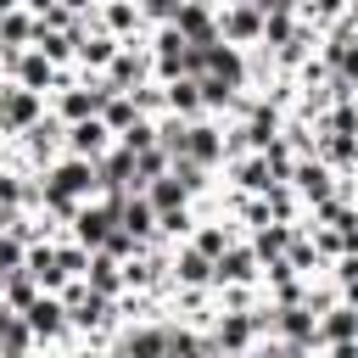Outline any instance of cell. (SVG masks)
<instances>
[{
  "label": "cell",
  "mask_w": 358,
  "mask_h": 358,
  "mask_svg": "<svg viewBox=\"0 0 358 358\" xmlns=\"http://www.w3.org/2000/svg\"><path fill=\"white\" fill-rule=\"evenodd\" d=\"M39 112H45V101L34 90H22V84H6L0 90V134H28L39 123Z\"/></svg>",
  "instance_id": "cell-1"
},
{
  "label": "cell",
  "mask_w": 358,
  "mask_h": 358,
  "mask_svg": "<svg viewBox=\"0 0 358 358\" xmlns=\"http://www.w3.org/2000/svg\"><path fill=\"white\" fill-rule=\"evenodd\" d=\"M218 39L235 45V50H241V45H257V39H263V11H257L252 0L224 6V11H218Z\"/></svg>",
  "instance_id": "cell-2"
},
{
  "label": "cell",
  "mask_w": 358,
  "mask_h": 358,
  "mask_svg": "<svg viewBox=\"0 0 358 358\" xmlns=\"http://www.w3.org/2000/svg\"><path fill=\"white\" fill-rule=\"evenodd\" d=\"M173 162H190V168H201V173H207L213 162H224V134H218L213 123H201V117H196V123L185 129V145H179V157H173Z\"/></svg>",
  "instance_id": "cell-3"
},
{
  "label": "cell",
  "mask_w": 358,
  "mask_h": 358,
  "mask_svg": "<svg viewBox=\"0 0 358 358\" xmlns=\"http://www.w3.org/2000/svg\"><path fill=\"white\" fill-rule=\"evenodd\" d=\"M173 28L190 39V45H213L218 39V0H185L173 11Z\"/></svg>",
  "instance_id": "cell-4"
},
{
  "label": "cell",
  "mask_w": 358,
  "mask_h": 358,
  "mask_svg": "<svg viewBox=\"0 0 358 358\" xmlns=\"http://www.w3.org/2000/svg\"><path fill=\"white\" fill-rule=\"evenodd\" d=\"M112 229H117V213H112V207H90V201H84V207L73 213V241H78L84 252H101V246L112 241Z\"/></svg>",
  "instance_id": "cell-5"
},
{
  "label": "cell",
  "mask_w": 358,
  "mask_h": 358,
  "mask_svg": "<svg viewBox=\"0 0 358 358\" xmlns=\"http://www.w3.org/2000/svg\"><path fill=\"white\" fill-rule=\"evenodd\" d=\"M62 302H67V324H78V330H101V324L112 319V313H106L112 296H101V291H90V285H73Z\"/></svg>",
  "instance_id": "cell-6"
},
{
  "label": "cell",
  "mask_w": 358,
  "mask_h": 358,
  "mask_svg": "<svg viewBox=\"0 0 358 358\" xmlns=\"http://www.w3.org/2000/svg\"><path fill=\"white\" fill-rule=\"evenodd\" d=\"M106 145H112V129H106V117L67 123V151H73V157H84V162H101V157H106Z\"/></svg>",
  "instance_id": "cell-7"
},
{
  "label": "cell",
  "mask_w": 358,
  "mask_h": 358,
  "mask_svg": "<svg viewBox=\"0 0 358 358\" xmlns=\"http://www.w3.org/2000/svg\"><path fill=\"white\" fill-rule=\"evenodd\" d=\"M257 330H263V313H229L213 341H218L224 358H241V352H252V336H257Z\"/></svg>",
  "instance_id": "cell-8"
},
{
  "label": "cell",
  "mask_w": 358,
  "mask_h": 358,
  "mask_svg": "<svg viewBox=\"0 0 358 358\" xmlns=\"http://www.w3.org/2000/svg\"><path fill=\"white\" fill-rule=\"evenodd\" d=\"M22 319H28V330H34L39 341H50V336H62V330H67V302H62L56 291H45Z\"/></svg>",
  "instance_id": "cell-9"
},
{
  "label": "cell",
  "mask_w": 358,
  "mask_h": 358,
  "mask_svg": "<svg viewBox=\"0 0 358 358\" xmlns=\"http://www.w3.org/2000/svg\"><path fill=\"white\" fill-rule=\"evenodd\" d=\"M140 196L151 201V213H157V218H168V213H185V196H190V190H185V179H179V173H162V179H151Z\"/></svg>",
  "instance_id": "cell-10"
},
{
  "label": "cell",
  "mask_w": 358,
  "mask_h": 358,
  "mask_svg": "<svg viewBox=\"0 0 358 358\" xmlns=\"http://www.w3.org/2000/svg\"><path fill=\"white\" fill-rule=\"evenodd\" d=\"M213 280H218V285H246V280H257V252H252V246H229V252L213 263Z\"/></svg>",
  "instance_id": "cell-11"
},
{
  "label": "cell",
  "mask_w": 358,
  "mask_h": 358,
  "mask_svg": "<svg viewBox=\"0 0 358 358\" xmlns=\"http://www.w3.org/2000/svg\"><path fill=\"white\" fill-rule=\"evenodd\" d=\"M34 341H39V336L28 330V319L11 313V308H0V358H28Z\"/></svg>",
  "instance_id": "cell-12"
},
{
  "label": "cell",
  "mask_w": 358,
  "mask_h": 358,
  "mask_svg": "<svg viewBox=\"0 0 358 358\" xmlns=\"http://www.w3.org/2000/svg\"><path fill=\"white\" fill-rule=\"evenodd\" d=\"M17 84L34 90V95L50 90V84H56V62H50L45 50H22V56H17Z\"/></svg>",
  "instance_id": "cell-13"
},
{
  "label": "cell",
  "mask_w": 358,
  "mask_h": 358,
  "mask_svg": "<svg viewBox=\"0 0 358 358\" xmlns=\"http://www.w3.org/2000/svg\"><path fill=\"white\" fill-rule=\"evenodd\" d=\"M319 341H330V347H347V341H358V313L341 302V308H330L324 319H319Z\"/></svg>",
  "instance_id": "cell-14"
},
{
  "label": "cell",
  "mask_w": 358,
  "mask_h": 358,
  "mask_svg": "<svg viewBox=\"0 0 358 358\" xmlns=\"http://www.w3.org/2000/svg\"><path fill=\"white\" fill-rule=\"evenodd\" d=\"M157 56H134V50H117L112 56V73H106V84L117 90V95H129V84H140V73L151 67Z\"/></svg>",
  "instance_id": "cell-15"
},
{
  "label": "cell",
  "mask_w": 358,
  "mask_h": 358,
  "mask_svg": "<svg viewBox=\"0 0 358 358\" xmlns=\"http://www.w3.org/2000/svg\"><path fill=\"white\" fill-rule=\"evenodd\" d=\"M162 101H168V106H173V117H185V123H196V112H207V106H201V84H196V78H173Z\"/></svg>",
  "instance_id": "cell-16"
},
{
  "label": "cell",
  "mask_w": 358,
  "mask_h": 358,
  "mask_svg": "<svg viewBox=\"0 0 358 358\" xmlns=\"http://www.w3.org/2000/svg\"><path fill=\"white\" fill-rule=\"evenodd\" d=\"M90 291H101V296H117L123 291V263L117 257H106V252H95L90 257V280H84Z\"/></svg>",
  "instance_id": "cell-17"
},
{
  "label": "cell",
  "mask_w": 358,
  "mask_h": 358,
  "mask_svg": "<svg viewBox=\"0 0 358 358\" xmlns=\"http://www.w3.org/2000/svg\"><path fill=\"white\" fill-rule=\"evenodd\" d=\"M291 179H296V190H302L308 201H319V207L330 201V168H324V162H296Z\"/></svg>",
  "instance_id": "cell-18"
},
{
  "label": "cell",
  "mask_w": 358,
  "mask_h": 358,
  "mask_svg": "<svg viewBox=\"0 0 358 358\" xmlns=\"http://www.w3.org/2000/svg\"><path fill=\"white\" fill-rule=\"evenodd\" d=\"M117 229H129L134 241H145V235L157 229V213H151V201H145V196H129V201H123V213H117Z\"/></svg>",
  "instance_id": "cell-19"
},
{
  "label": "cell",
  "mask_w": 358,
  "mask_h": 358,
  "mask_svg": "<svg viewBox=\"0 0 358 358\" xmlns=\"http://www.w3.org/2000/svg\"><path fill=\"white\" fill-rule=\"evenodd\" d=\"M173 280H179V285H207V280H213V257H201L196 246H185V252L173 257Z\"/></svg>",
  "instance_id": "cell-20"
},
{
  "label": "cell",
  "mask_w": 358,
  "mask_h": 358,
  "mask_svg": "<svg viewBox=\"0 0 358 358\" xmlns=\"http://www.w3.org/2000/svg\"><path fill=\"white\" fill-rule=\"evenodd\" d=\"M78 56L90 62V67H112V56H117V39L101 28V34H78Z\"/></svg>",
  "instance_id": "cell-21"
},
{
  "label": "cell",
  "mask_w": 358,
  "mask_h": 358,
  "mask_svg": "<svg viewBox=\"0 0 358 358\" xmlns=\"http://www.w3.org/2000/svg\"><path fill=\"white\" fill-rule=\"evenodd\" d=\"M291 241H296V235H291L285 224H274V229H257V241H252V252H257V257H268V263H280V257L291 252Z\"/></svg>",
  "instance_id": "cell-22"
},
{
  "label": "cell",
  "mask_w": 358,
  "mask_h": 358,
  "mask_svg": "<svg viewBox=\"0 0 358 358\" xmlns=\"http://www.w3.org/2000/svg\"><path fill=\"white\" fill-rule=\"evenodd\" d=\"M117 145L140 157V151H151V145H162V140H157V123H151V117H134V123H129V129L117 134Z\"/></svg>",
  "instance_id": "cell-23"
},
{
  "label": "cell",
  "mask_w": 358,
  "mask_h": 358,
  "mask_svg": "<svg viewBox=\"0 0 358 358\" xmlns=\"http://www.w3.org/2000/svg\"><path fill=\"white\" fill-rule=\"evenodd\" d=\"M134 28H140V6L134 0H112L106 6V34L117 39V34H134Z\"/></svg>",
  "instance_id": "cell-24"
},
{
  "label": "cell",
  "mask_w": 358,
  "mask_h": 358,
  "mask_svg": "<svg viewBox=\"0 0 358 358\" xmlns=\"http://www.w3.org/2000/svg\"><path fill=\"white\" fill-rule=\"evenodd\" d=\"M34 34H39V22H34V17H22V11H11V17H0V39H6L11 50H17V45H28Z\"/></svg>",
  "instance_id": "cell-25"
},
{
  "label": "cell",
  "mask_w": 358,
  "mask_h": 358,
  "mask_svg": "<svg viewBox=\"0 0 358 358\" xmlns=\"http://www.w3.org/2000/svg\"><path fill=\"white\" fill-rule=\"evenodd\" d=\"M101 117H106V129H112V134H123V129H129V123L140 117V106H134L129 95H112V106H106Z\"/></svg>",
  "instance_id": "cell-26"
},
{
  "label": "cell",
  "mask_w": 358,
  "mask_h": 358,
  "mask_svg": "<svg viewBox=\"0 0 358 358\" xmlns=\"http://www.w3.org/2000/svg\"><path fill=\"white\" fill-rule=\"evenodd\" d=\"M196 252H201V257H213V263H218V257H224V252H229V229H218V224H213V229H201V235H196Z\"/></svg>",
  "instance_id": "cell-27"
},
{
  "label": "cell",
  "mask_w": 358,
  "mask_h": 358,
  "mask_svg": "<svg viewBox=\"0 0 358 358\" xmlns=\"http://www.w3.org/2000/svg\"><path fill=\"white\" fill-rule=\"evenodd\" d=\"M140 6V17H157V22H173V11L185 6V0H134Z\"/></svg>",
  "instance_id": "cell-28"
},
{
  "label": "cell",
  "mask_w": 358,
  "mask_h": 358,
  "mask_svg": "<svg viewBox=\"0 0 358 358\" xmlns=\"http://www.w3.org/2000/svg\"><path fill=\"white\" fill-rule=\"evenodd\" d=\"M67 11H90V6H101V0H62Z\"/></svg>",
  "instance_id": "cell-29"
},
{
  "label": "cell",
  "mask_w": 358,
  "mask_h": 358,
  "mask_svg": "<svg viewBox=\"0 0 358 358\" xmlns=\"http://www.w3.org/2000/svg\"><path fill=\"white\" fill-rule=\"evenodd\" d=\"M330 358H358V341H347V347H336Z\"/></svg>",
  "instance_id": "cell-30"
},
{
  "label": "cell",
  "mask_w": 358,
  "mask_h": 358,
  "mask_svg": "<svg viewBox=\"0 0 358 358\" xmlns=\"http://www.w3.org/2000/svg\"><path fill=\"white\" fill-rule=\"evenodd\" d=\"M347 308H352V313H358V280H352V285H347Z\"/></svg>",
  "instance_id": "cell-31"
},
{
  "label": "cell",
  "mask_w": 358,
  "mask_h": 358,
  "mask_svg": "<svg viewBox=\"0 0 358 358\" xmlns=\"http://www.w3.org/2000/svg\"><path fill=\"white\" fill-rule=\"evenodd\" d=\"M17 6H22V0H0V17H11V11H17Z\"/></svg>",
  "instance_id": "cell-32"
},
{
  "label": "cell",
  "mask_w": 358,
  "mask_h": 358,
  "mask_svg": "<svg viewBox=\"0 0 358 358\" xmlns=\"http://www.w3.org/2000/svg\"><path fill=\"white\" fill-rule=\"evenodd\" d=\"M241 358H268V352H241Z\"/></svg>",
  "instance_id": "cell-33"
},
{
  "label": "cell",
  "mask_w": 358,
  "mask_h": 358,
  "mask_svg": "<svg viewBox=\"0 0 358 358\" xmlns=\"http://www.w3.org/2000/svg\"><path fill=\"white\" fill-rule=\"evenodd\" d=\"M291 6H302V0H291Z\"/></svg>",
  "instance_id": "cell-34"
}]
</instances>
